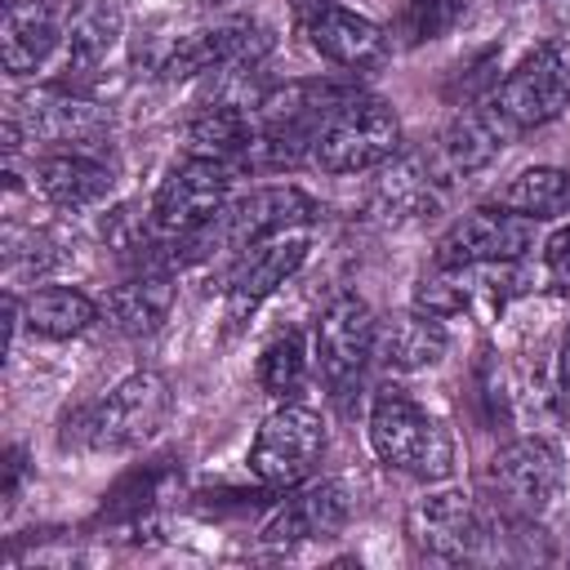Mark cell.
Here are the masks:
<instances>
[{
    "instance_id": "1",
    "label": "cell",
    "mask_w": 570,
    "mask_h": 570,
    "mask_svg": "<svg viewBox=\"0 0 570 570\" xmlns=\"http://www.w3.org/2000/svg\"><path fill=\"white\" fill-rule=\"evenodd\" d=\"M370 450L383 468L414 481H445L454 472V436L410 392L383 387L370 401Z\"/></svg>"
},
{
    "instance_id": "2",
    "label": "cell",
    "mask_w": 570,
    "mask_h": 570,
    "mask_svg": "<svg viewBox=\"0 0 570 570\" xmlns=\"http://www.w3.org/2000/svg\"><path fill=\"white\" fill-rule=\"evenodd\" d=\"M174 410V392L165 383V374L156 370H134L129 379H120L107 396H98L94 405L76 410L67 419V432L62 441H80L89 450H107V454H120V450H138L142 441H151L165 419Z\"/></svg>"
},
{
    "instance_id": "3",
    "label": "cell",
    "mask_w": 570,
    "mask_h": 570,
    "mask_svg": "<svg viewBox=\"0 0 570 570\" xmlns=\"http://www.w3.org/2000/svg\"><path fill=\"white\" fill-rule=\"evenodd\" d=\"M481 481H485L490 503L508 521L534 525L561 499L566 463H561V450L548 436H517V441H508V445H499L490 454Z\"/></svg>"
},
{
    "instance_id": "4",
    "label": "cell",
    "mask_w": 570,
    "mask_h": 570,
    "mask_svg": "<svg viewBox=\"0 0 570 570\" xmlns=\"http://www.w3.org/2000/svg\"><path fill=\"white\" fill-rule=\"evenodd\" d=\"M401 151V120L383 98H365L356 94L352 102H343L312 138V156L307 165H316L321 174H374L383 169L392 156Z\"/></svg>"
},
{
    "instance_id": "5",
    "label": "cell",
    "mask_w": 570,
    "mask_h": 570,
    "mask_svg": "<svg viewBox=\"0 0 570 570\" xmlns=\"http://www.w3.org/2000/svg\"><path fill=\"white\" fill-rule=\"evenodd\" d=\"M374 334L379 321L365 298L338 294L312 325V365L334 401H352L365 383V370L374 365Z\"/></svg>"
},
{
    "instance_id": "6",
    "label": "cell",
    "mask_w": 570,
    "mask_h": 570,
    "mask_svg": "<svg viewBox=\"0 0 570 570\" xmlns=\"http://www.w3.org/2000/svg\"><path fill=\"white\" fill-rule=\"evenodd\" d=\"M485 107L517 138L525 129L552 125L570 107V58L557 45H534L485 98Z\"/></svg>"
},
{
    "instance_id": "7",
    "label": "cell",
    "mask_w": 570,
    "mask_h": 570,
    "mask_svg": "<svg viewBox=\"0 0 570 570\" xmlns=\"http://www.w3.org/2000/svg\"><path fill=\"white\" fill-rule=\"evenodd\" d=\"M272 53V31L254 18H223L209 27H196L165 45L156 58V71L165 80L187 76H227V71H258Z\"/></svg>"
},
{
    "instance_id": "8",
    "label": "cell",
    "mask_w": 570,
    "mask_h": 570,
    "mask_svg": "<svg viewBox=\"0 0 570 570\" xmlns=\"http://www.w3.org/2000/svg\"><path fill=\"white\" fill-rule=\"evenodd\" d=\"M325 419L307 405L285 401L281 410H272L249 445V472L272 485V490H294L303 481H312V472L325 459Z\"/></svg>"
},
{
    "instance_id": "9",
    "label": "cell",
    "mask_w": 570,
    "mask_h": 570,
    "mask_svg": "<svg viewBox=\"0 0 570 570\" xmlns=\"http://www.w3.org/2000/svg\"><path fill=\"white\" fill-rule=\"evenodd\" d=\"M405 539H410L419 561L459 566V561H472L481 552V543L490 539V521L468 490L445 485V490H428L423 499L410 503Z\"/></svg>"
},
{
    "instance_id": "10",
    "label": "cell",
    "mask_w": 570,
    "mask_h": 570,
    "mask_svg": "<svg viewBox=\"0 0 570 570\" xmlns=\"http://www.w3.org/2000/svg\"><path fill=\"white\" fill-rule=\"evenodd\" d=\"M232 178L236 169L223 160H205V156H187L178 160L156 196H151V232L156 236H187V232H205L218 223V214L232 205Z\"/></svg>"
},
{
    "instance_id": "11",
    "label": "cell",
    "mask_w": 570,
    "mask_h": 570,
    "mask_svg": "<svg viewBox=\"0 0 570 570\" xmlns=\"http://www.w3.org/2000/svg\"><path fill=\"white\" fill-rule=\"evenodd\" d=\"M9 116L22 125L27 142H45L53 151H67V147L94 151L111 134V111L67 85H45V89L22 94L9 107Z\"/></svg>"
},
{
    "instance_id": "12",
    "label": "cell",
    "mask_w": 570,
    "mask_h": 570,
    "mask_svg": "<svg viewBox=\"0 0 570 570\" xmlns=\"http://www.w3.org/2000/svg\"><path fill=\"white\" fill-rule=\"evenodd\" d=\"M534 249V218L512 214L503 205L468 209L436 240V267H472V263H517Z\"/></svg>"
},
{
    "instance_id": "13",
    "label": "cell",
    "mask_w": 570,
    "mask_h": 570,
    "mask_svg": "<svg viewBox=\"0 0 570 570\" xmlns=\"http://www.w3.org/2000/svg\"><path fill=\"white\" fill-rule=\"evenodd\" d=\"M303 258H307V227L240 249V258H236V267H232V276H227V303H223L227 334L245 330L249 316L303 267Z\"/></svg>"
},
{
    "instance_id": "14",
    "label": "cell",
    "mask_w": 570,
    "mask_h": 570,
    "mask_svg": "<svg viewBox=\"0 0 570 570\" xmlns=\"http://www.w3.org/2000/svg\"><path fill=\"white\" fill-rule=\"evenodd\" d=\"M316 200L303 191V187H289V183H267V187H254L245 196H236L223 214H218V245L227 249H249L258 240H272V236H285V232H303L312 227L316 218Z\"/></svg>"
},
{
    "instance_id": "15",
    "label": "cell",
    "mask_w": 570,
    "mask_h": 570,
    "mask_svg": "<svg viewBox=\"0 0 570 570\" xmlns=\"http://www.w3.org/2000/svg\"><path fill=\"white\" fill-rule=\"evenodd\" d=\"M347 521H352V490L343 481H303L272 508L258 539L263 543H312V539H334Z\"/></svg>"
},
{
    "instance_id": "16",
    "label": "cell",
    "mask_w": 570,
    "mask_h": 570,
    "mask_svg": "<svg viewBox=\"0 0 570 570\" xmlns=\"http://www.w3.org/2000/svg\"><path fill=\"white\" fill-rule=\"evenodd\" d=\"M31 187L67 214L94 209L111 196L116 187V165L107 160L102 147L85 151V147H67V151H45L31 160Z\"/></svg>"
},
{
    "instance_id": "17",
    "label": "cell",
    "mask_w": 570,
    "mask_h": 570,
    "mask_svg": "<svg viewBox=\"0 0 570 570\" xmlns=\"http://www.w3.org/2000/svg\"><path fill=\"white\" fill-rule=\"evenodd\" d=\"M508 142H512V134H508L503 120L481 102V107L459 111V116L436 134V142H432L423 156H428L432 174H436L445 187H454V183L481 174L485 165H494Z\"/></svg>"
},
{
    "instance_id": "18",
    "label": "cell",
    "mask_w": 570,
    "mask_h": 570,
    "mask_svg": "<svg viewBox=\"0 0 570 570\" xmlns=\"http://www.w3.org/2000/svg\"><path fill=\"white\" fill-rule=\"evenodd\" d=\"M374 191H370V214L383 223H423L436 218L450 187L432 174L423 151H396L383 169H374Z\"/></svg>"
},
{
    "instance_id": "19",
    "label": "cell",
    "mask_w": 570,
    "mask_h": 570,
    "mask_svg": "<svg viewBox=\"0 0 570 570\" xmlns=\"http://www.w3.org/2000/svg\"><path fill=\"white\" fill-rule=\"evenodd\" d=\"M298 27H303L307 45H312L325 62H334V67H343V71H370V67H379V62L392 53L387 27H379L374 18L352 13V9H343V4H325V9L307 13Z\"/></svg>"
},
{
    "instance_id": "20",
    "label": "cell",
    "mask_w": 570,
    "mask_h": 570,
    "mask_svg": "<svg viewBox=\"0 0 570 570\" xmlns=\"http://www.w3.org/2000/svg\"><path fill=\"white\" fill-rule=\"evenodd\" d=\"M67 22L62 0H4L0 27V58L9 76H31L62 53Z\"/></svg>"
},
{
    "instance_id": "21",
    "label": "cell",
    "mask_w": 570,
    "mask_h": 570,
    "mask_svg": "<svg viewBox=\"0 0 570 570\" xmlns=\"http://www.w3.org/2000/svg\"><path fill=\"white\" fill-rule=\"evenodd\" d=\"M125 36V4L120 0H80L76 18L67 22V40L58 53V80L67 89H80L116 49Z\"/></svg>"
},
{
    "instance_id": "22",
    "label": "cell",
    "mask_w": 570,
    "mask_h": 570,
    "mask_svg": "<svg viewBox=\"0 0 570 570\" xmlns=\"http://www.w3.org/2000/svg\"><path fill=\"white\" fill-rule=\"evenodd\" d=\"M174 298H178L174 272L169 267H156V263H138L134 276H125L120 285L107 289L102 316H107L111 330H120L129 338H147V334H156L169 321Z\"/></svg>"
},
{
    "instance_id": "23",
    "label": "cell",
    "mask_w": 570,
    "mask_h": 570,
    "mask_svg": "<svg viewBox=\"0 0 570 570\" xmlns=\"http://www.w3.org/2000/svg\"><path fill=\"white\" fill-rule=\"evenodd\" d=\"M445 347H450L445 321L423 307L379 321V334H374V361L392 374H419V370L436 365L445 356Z\"/></svg>"
},
{
    "instance_id": "24",
    "label": "cell",
    "mask_w": 570,
    "mask_h": 570,
    "mask_svg": "<svg viewBox=\"0 0 570 570\" xmlns=\"http://www.w3.org/2000/svg\"><path fill=\"white\" fill-rule=\"evenodd\" d=\"M254 138H258V107H245V102H214V107H200V111L183 125V147H187V156L223 160V165H232V169L245 165Z\"/></svg>"
},
{
    "instance_id": "25",
    "label": "cell",
    "mask_w": 570,
    "mask_h": 570,
    "mask_svg": "<svg viewBox=\"0 0 570 570\" xmlns=\"http://www.w3.org/2000/svg\"><path fill=\"white\" fill-rule=\"evenodd\" d=\"M102 316V303H94L76 285H40L22 298V325L36 338H76Z\"/></svg>"
},
{
    "instance_id": "26",
    "label": "cell",
    "mask_w": 570,
    "mask_h": 570,
    "mask_svg": "<svg viewBox=\"0 0 570 570\" xmlns=\"http://www.w3.org/2000/svg\"><path fill=\"white\" fill-rule=\"evenodd\" d=\"M494 205H503V209H512V214H525V218H534V223L557 218V214H570V169L530 165V169L512 174V178L494 191Z\"/></svg>"
},
{
    "instance_id": "27",
    "label": "cell",
    "mask_w": 570,
    "mask_h": 570,
    "mask_svg": "<svg viewBox=\"0 0 570 570\" xmlns=\"http://www.w3.org/2000/svg\"><path fill=\"white\" fill-rule=\"evenodd\" d=\"M312 338L303 334V330H285V334H276L267 347H263V356H258V365H254V379H258V387L267 392V396H276V401H289V396H298L303 387H307V379H312Z\"/></svg>"
},
{
    "instance_id": "28",
    "label": "cell",
    "mask_w": 570,
    "mask_h": 570,
    "mask_svg": "<svg viewBox=\"0 0 570 570\" xmlns=\"http://www.w3.org/2000/svg\"><path fill=\"white\" fill-rule=\"evenodd\" d=\"M58 263V254H53V240L49 236H40V232H18V227H9L4 232V272H9V289H18L27 276H45L49 267Z\"/></svg>"
},
{
    "instance_id": "29",
    "label": "cell",
    "mask_w": 570,
    "mask_h": 570,
    "mask_svg": "<svg viewBox=\"0 0 570 570\" xmlns=\"http://www.w3.org/2000/svg\"><path fill=\"white\" fill-rule=\"evenodd\" d=\"M468 13V0H405V18H401V36L410 45L423 40H441L445 31H454V22Z\"/></svg>"
},
{
    "instance_id": "30",
    "label": "cell",
    "mask_w": 570,
    "mask_h": 570,
    "mask_svg": "<svg viewBox=\"0 0 570 570\" xmlns=\"http://www.w3.org/2000/svg\"><path fill=\"white\" fill-rule=\"evenodd\" d=\"M543 281L552 294L570 298V223H561L548 240H543Z\"/></svg>"
},
{
    "instance_id": "31",
    "label": "cell",
    "mask_w": 570,
    "mask_h": 570,
    "mask_svg": "<svg viewBox=\"0 0 570 570\" xmlns=\"http://www.w3.org/2000/svg\"><path fill=\"white\" fill-rule=\"evenodd\" d=\"M552 401H557V410L570 419V325H566V334H561L557 365H552Z\"/></svg>"
},
{
    "instance_id": "32",
    "label": "cell",
    "mask_w": 570,
    "mask_h": 570,
    "mask_svg": "<svg viewBox=\"0 0 570 570\" xmlns=\"http://www.w3.org/2000/svg\"><path fill=\"white\" fill-rule=\"evenodd\" d=\"M22 476H27V454L18 445L4 450V508L18 503V490H22Z\"/></svg>"
},
{
    "instance_id": "33",
    "label": "cell",
    "mask_w": 570,
    "mask_h": 570,
    "mask_svg": "<svg viewBox=\"0 0 570 570\" xmlns=\"http://www.w3.org/2000/svg\"><path fill=\"white\" fill-rule=\"evenodd\" d=\"M209 4H240V0H209Z\"/></svg>"
}]
</instances>
